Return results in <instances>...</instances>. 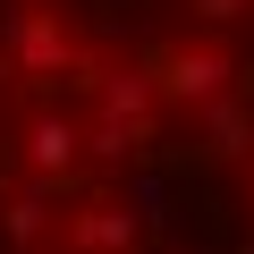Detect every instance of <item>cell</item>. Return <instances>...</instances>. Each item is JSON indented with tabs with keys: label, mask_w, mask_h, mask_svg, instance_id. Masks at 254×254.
<instances>
[{
	"label": "cell",
	"mask_w": 254,
	"mask_h": 254,
	"mask_svg": "<svg viewBox=\"0 0 254 254\" xmlns=\"http://www.w3.org/2000/svg\"><path fill=\"white\" fill-rule=\"evenodd\" d=\"M0 254H254V0H0Z\"/></svg>",
	"instance_id": "1"
}]
</instances>
